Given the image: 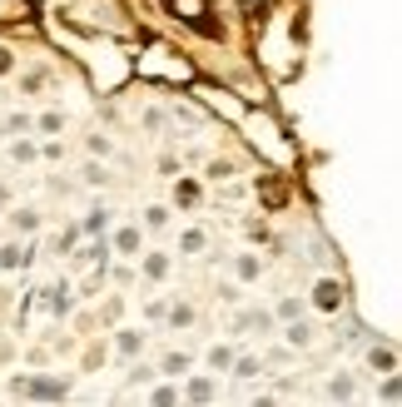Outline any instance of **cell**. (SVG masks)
<instances>
[{
  "mask_svg": "<svg viewBox=\"0 0 402 407\" xmlns=\"http://www.w3.org/2000/svg\"><path fill=\"white\" fill-rule=\"evenodd\" d=\"M15 392H30V397H65V382H55V378H15Z\"/></svg>",
  "mask_w": 402,
  "mask_h": 407,
  "instance_id": "1",
  "label": "cell"
},
{
  "mask_svg": "<svg viewBox=\"0 0 402 407\" xmlns=\"http://www.w3.org/2000/svg\"><path fill=\"white\" fill-rule=\"evenodd\" d=\"M313 298H318V308H338V303H342V288H338V283H318Z\"/></svg>",
  "mask_w": 402,
  "mask_h": 407,
  "instance_id": "2",
  "label": "cell"
},
{
  "mask_svg": "<svg viewBox=\"0 0 402 407\" xmlns=\"http://www.w3.org/2000/svg\"><path fill=\"white\" fill-rule=\"evenodd\" d=\"M189 397H194V402H209V397H214V382H209V378H194V382H189Z\"/></svg>",
  "mask_w": 402,
  "mask_h": 407,
  "instance_id": "3",
  "label": "cell"
},
{
  "mask_svg": "<svg viewBox=\"0 0 402 407\" xmlns=\"http://www.w3.org/2000/svg\"><path fill=\"white\" fill-rule=\"evenodd\" d=\"M114 244H120V254H134L139 249V228H120V239H114Z\"/></svg>",
  "mask_w": 402,
  "mask_h": 407,
  "instance_id": "4",
  "label": "cell"
},
{
  "mask_svg": "<svg viewBox=\"0 0 402 407\" xmlns=\"http://www.w3.org/2000/svg\"><path fill=\"white\" fill-rule=\"evenodd\" d=\"M209 239H204V228H189V234H184V254H199Z\"/></svg>",
  "mask_w": 402,
  "mask_h": 407,
  "instance_id": "5",
  "label": "cell"
},
{
  "mask_svg": "<svg viewBox=\"0 0 402 407\" xmlns=\"http://www.w3.org/2000/svg\"><path fill=\"white\" fill-rule=\"evenodd\" d=\"M144 273H149V278H164V273H169V258H159V254L144 258Z\"/></svg>",
  "mask_w": 402,
  "mask_h": 407,
  "instance_id": "6",
  "label": "cell"
},
{
  "mask_svg": "<svg viewBox=\"0 0 402 407\" xmlns=\"http://www.w3.org/2000/svg\"><path fill=\"white\" fill-rule=\"evenodd\" d=\"M289 343H298V347L313 343V328H308V323H293V328H289Z\"/></svg>",
  "mask_w": 402,
  "mask_h": 407,
  "instance_id": "7",
  "label": "cell"
},
{
  "mask_svg": "<svg viewBox=\"0 0 402 407\" xmlns=\"http://www.w3.org/2000/svg\"><path fill=\"white\" fill-rule=\"evenodd\" d=\"M373 368H382V373H392V368H397V358L387 353V347H382V353H377V347H373Z\"/></svg>",
  "mask_w": 402,
  "mask_h": 407,
  "instance_id": "8",
  "label": "cell"
},
{
  "mask_svg": "<svg viewBox=\"0 0 402 407\" xmlns=\"http://www.w3.org/2000/svg\"><path fill=\"white\" fill-rule=\"evenodd\" d=\"M15 263H25L20 249H0V268H15Z\"/></svg>",
  "mask_w": 402,
  "mask_h": 407,
  "instance_id": "9",
  "label": "cell"
},
{
  "mask_svg": "<svg viewBox=\"0 0 402 407\" xmlns=\"http://www.w3.org/2000/svg\"><path fill=\"white\" fill-rule=\"evenodd\" d=\"M6 70H11V50H6V45H0V75H6Z\"/></svg>",
  "mask_w": 402,
  "mask_h": 407,
  "instance_id": "10",
  "label": "cell"
},
{
  "mask_svg": "<svg viewBox=\"0 0 402 407\" xmlns=\"http://www.w3.org/2000/svg\"><path fill=\"white\" fill-rule=\"evenodd\" d=\"M0 130H6V125H0Z\"/></svg>",
  "mask_w": 402,
  "mask_h": 407,
  "instance_id": "11",
  "label": "cell"
}]
</instances>
